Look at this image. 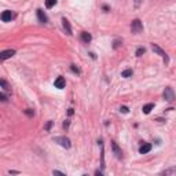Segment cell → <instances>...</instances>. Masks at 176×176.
Here are the masks:
<instances>
[{"mask_svg":"<svg viewBox=\"0 0 176 176\" xmlns=\"http://www.w3.org/2000/svg\"><path fill=\"white\" fill-rule=\"evenodd\" d=\"M81 40H83L84 43H87V44H88V43L92 40V36L88 33V32H83V33H81Z\"/></svg>","mask_w":176,"mask_h":176,"instance_id":"12","label":"cell"},{"mask_svg":"<svg viewBox=\"0 0 176 176\" xmlns=\"http://www.w3.org/2000/svg\"><path fill=\"white\" fill-rule=\"evenodd\" d=\"M15 55V50H6L0 52V61H6V59L11 58Z\"/></svg>","mask_w":176,"mask_h":176,"instance_id":"6","label":"cell"},{"mask_svg":"<svg viewBox=\"0 0 176 176\" xmlns=\"http://www.w3.org/2000/svg\"><path fill=\"white\" fill-rule=\"evenodd\" d=\"M57 4V0H46V7L47 9H52Z\"/></svg>","mask_w":176,"mask_h":176,"instance_id":"15","label":"cell"},{"mask_svg":"<svg viewBox=\"0 0 176 176\" xmlns=\"http://www.w3.org/2000/svg\"><path fill=\"white\" fill-rule=\"evenodd\" d=\"M150 150H151L150 143H143L142 146L139 147V153H140V154H146V153H149Z\"/></svg>","mask_w":176,"mask_h":176,"instance_id":"11","label":"cell"},{"mask_svg":"<svg viewBox=\"0 0 176 176\" xmlns=\"http://www.w3.org/2000/svg\"><path fill=\"white\" fill-rule=\"evenodd\" d=\"M67 127H69V121L66 120V121L63 122V128H67Z\"/></svg>","mask_w":176,"mask_h":176,"instance_id":"27","label":"cell"},{"mask_svg":"<svg viewBox=\"0 0 176 176\" xmlns=\"http://www.w3.org/2000/svg\"><path fill=\"white\" fill-rule=\"evenodd\" d=\"M143 30V24L140 22V19H134L131 22V32L134 34H138Z\"/></svg>","mask_w":176,"mask_h":176,"instance_id":"2","label":"cell"},{"mask_svg":"<svg viewBox=\"0 0 176 176\" xmlns=\"http://www.w3.org/2000/svg\"><path fill=\"white\" fill-rule=\"evenodd\" d=\"M121 44H122L121 40H120V39H116V40H114V43H113V48L116 50V48H118V47L121 46Z\"/></svg>","mask_w":176,"mask_h":176,"instance_id":"18","label":"cell"},{"mask_svg":"<svg viewBox=\"0 0 176 176\" xmlns=\"http://www.w3.org/2000/svg\"><path fill=\"white\" fill-rule=\"evenodd\" d=\"M62 25H63V29L66 30V33L69 34V36H72V26H70V24H69V21H67L66 18H62Z\"/></svg>","mask_w":176,"mask_h":176,"instance_id":"10","label":"cell"},{"mask_svg":"<svg viewBox=\"0 0 176 176\" xmlns=\"http://www.w3.org/2000/svg\"><path fill=\"white\" fill-rule=\"evenodd\" d=\"M142 1H143V0H135V7H139Z\"/></svg>","mask_w":176,"mask_h":176,"instance_id":"25","label":"cell"},{"mask_svg":"<svg viewBox=\"0 0 176 176\" xmlns=\"http://www.w3.org/2000/svg\"><path fill=\"white\" fill-rule=\"evenodd\" d=\"M37 18H39V21L41 22V24H47V22H48V18H47L46 13H44L43 10H40V9L37 10Z\"/></svg>","mask_w":176,"mask_h":176,"instance_id":"9","label":"cell"},{"mask_svg":"<svg viewBox=\"0 0 176 176\" xmlns=\"http://www.w3.org/2000/svg\"><path fill=\"white\" fill-rule=\"evenodd\" d=\"M112 149H113L116 157H117L118 160H121V158H122V151H121V149L118 147V145H117L116 142H112Z\"/></svg>","mask_w":176,"mask_h":176,"instance_id":"7","label":"cell"},{"mask_svg":"<svg viewBox=\"0 0 176 176\" xmlns=\"http://www.w3.org/2000/svg\"><path fill=\"white\" fill-rule=\"evenodd\" d=\"M67 113H69V116H72V114H73V109H69L67 110Z\"/></svg>","mask_w":176,"mask_h":176,"instance_id":"29","label":"cell"},{"mask_svg":"<svg viewBox=\"0 0 176 176\" xmlns=\"http://www.w3.org/2000/svg\"><path fill=\"white\" fill-rule=\"evenodd\" d=\"M1 21L3 22H11V19H14L15 18V14L13 13V11H10V10H6V11H3L1 13Z\"/></svg>","mask_w":176,"mask_h":176,"instance_id":"5","label":"cell"},{"mask_svg":"<svg viewBox=\"0 0 176 176\" xmlns=\"http://www.w3.org/2000/svg\"><path fill=\"white\" fill-rule=\"evenodd\" d=\"M151 50L154 51L155 54H158L160 57H161V58L164 59V62H165V65H167V63L169 62V58H168L167 52H165V51H164V50H162V48H161V47H160V46H157V44H154V43H153V44H151Z\"/></svg>","mask_w":176,"mask_h":176,"instance_id":"1","label":"cell"},{"mask_svg":"<svg viewBox=\"0 0 176 176\" xmlns=\"http://www.w3.org/2000/svg\"><path fill=\"white\" fill-rule=\"evenodd\" d=\"M131 76H132V69H127V70H124L121 73V77H131Z\"/></svg>","mask_w":176,"mask_h":176,"instance_id":"17","label":"cell"},{"mask_svg":"<svg viewBox=\"0 0 176 176\" xmlns=\"http://www.w3.org/2000/svg\"><path fill=\"white\" fill-rule=\"evenodd\" d=\"M52 173H54V175H61V176H63V175H65L63 172H59V171H52Z\"/></svg>","mask_w":176,"mask_h":176,"instance_id":"26","label":"cell"},{"mask_svg":"<svg viewBox=\"0 0 176 176\" xmlns=\"http://www.w3.org/2000/svg\"><path fill=\"white\" fill-rule=\"evenodd\" d=\"M51 127H52V121H48L47 122V125H46V131H50Z\"/></svg>","mask_w":176,"mask_h":176,"instance_id":"23","label":"cell"},{"mask_svg":"<svg viewBox=\"0 0 176 176\" xmlns=\"http://www.w3.org/2000/svg\"><path fill=\"white\" fill-rule=\"evenodd\" d=\"M70 69H72V70H73V72H74V73H77V74H79V73H80V69H79V67H77V66H76V65H72V66H70Z\"/></svg>","mask_w":176,"mask_h":176,"instance_id":"21","label":"cell"},{"mask_svg":"<svg viewBox=\"0 0 176 176\" xmlns=\"http://www.w3.org/2000/svg\"><path fill=\"white\" fill-rule=\"evenodd\" d=\"M0 85H1V88H3V89H4V91H10V89H11V88H10V85L9 84H7V81H6V80H0Z\"/></svg>","mask_w":176,"mask_h":176,"instance_id":"14","label":"cell"},{"mask_svg":"<svg viewBox=\"0 0 176 176\" xmlns=\"http://www.w3.org/2000/svg\"><path fill=\"white\" fill-rule=\"evenodd\" d=\"M120 112H122V113H128L129 110H128V107H127V106H122L121 109H120Z\"/></svg>","mask_w":176,"mask_h":176,"instance_id":"24","label":"cell"},{"mask_svg":"<svg viewBox=\"0 0 176 176\" xmlns=\"http://www.w3.org/2000/svg\"><path fill=\"white\" fill-rule=\"evenodd\" d=\"M95 175H99V176H102L103 173H102V171H95Z\"/></svg>","mask_w":176,"mask_h":176,"instance_id":"28","label":"cell"},{"mask_svg":"<svg viewBox=\"0 0 176 176\" xmlns=\"http://www.w3.org/2000/svg\"><path fill=\"white\" fill-rule=\"evenodd\" d=\"M0 99H1V102H7V101H9L7 97L4 95V92H0Z\"/></svg>","mask_w":176,"mask_h":176,"instance_id":"22","label":"cell"},{"mask_svg":"<svg viewBox=\"0 0 176 176\" xmlns=\"http://www.w3.org/2000/svg\"><path fill=\"white\" fill-rule=\"evenodd\" d=\"M153 109H154V103H147V105L143 106L142 110H143V113H145V114H149Z\"/></svg>","mask_w":176,"mask_h":176,"instance_id":"13","label":"cell"},{"mask_svg":"<svg viewBox=\"0 0 176 176\" xmlns=\"http://www.w3.org/2000/svg\"><path fill=\"white\" fill-rule=\"evenodd\" d=\"M145 48H143V47H140V48H138V50H136V57H142L143 54H145Z\"/></svg>","mask_w":176,"mask_h":176,"instance_id":"19","label":"cell"},{"mask_svg":"<svg viewBox=\"0 0 176 176\" xmlns=\"http://www.w3.org/2000/svg\"><path fill=\"white\" fill-rule=\"evenodd\" d=\"M25 113H26V116H29V117H33V116H34V112L32 109H26Z\"/></svg>","mask_w":176,"mask_h":176,"instance_id":"20","label":"cell"},{"mask_svg":"<svg viewBox=\"0 0 176 176\" xmlns=\"http://www.w3.org/2000/svg\"><path fill=\"white\" fill-rule=\"evenodd\" d=\"M54 85H55V88H59V89H62V88H65V85H66V81H65V79H63L62 76H61V77H58V79L55 80Z\"/></svg>","mask_w":176,"mask_h":176,"instance_id":"8","label":"cell"},{"mask_svg":"<svg viewBox=\"0 0 176 176\" xmlns=\"http://www.w3.org/2000/svg\"><path fill=\"white\" fill-rule=\"evenodd\" d=\"M55 143H58V145H61L62 147H65V149H69V147L72 146L70 143V139L66 138V136H57V138L54 139Z\"/></svg>","mask_w":176,"mask_h":176,"instance_id":"3","label":"cell"},{"mask_svg":"<svg viewBox=\"0 0 176 176\" xmlns=\"http://www.w3.org/2000/svg\"><path fill=\"white\" fill-rule=\"evenodd\" d=\"M10 173H13V175H17V173H19L18 171H10Z\"/></svg>","mask_w":176,"mask_h":176,"instance_id":"30","label":"cell"},{"mask_svg":"<svg viewBox=\"0 0 176 176\" xmlns=\"http://www.w3.org/2000/svg\"><path fill=\"white\" fill-rule=\"evenodd\" d=\"M173 173H176V168H169V169H165V171L162 172V175H173Z\"/></svg>","mask_w":176,"mask_h":176,"instance_id":"16","label":"cell"},{"mask_svg":"<svg viewBox=\"0 0 176 176\" xmlns=\"http://www.w3.org/2000/svg\"><path fill=\"white\" fill-rule=\"evenodd\" d=\"M175 98H176V95H175V92H173V89H172L171 87H167L164 89V99L167 102H173L175 101Z\"/></svg>","mask_w":176,"mask_h":176,"instance_id":"4","label":"cell"}]
</instances>
